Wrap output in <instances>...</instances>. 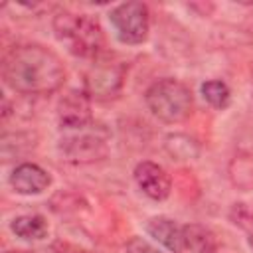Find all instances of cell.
Here are the masks:
<instances>
[{"label": "cell", "instance_id": "obj_16", "mask_svg": "<svg viewBox=\"0 0 253 253\" xmlns=\"http://www.w3.org/2000/svg\"><path fill=\"white\" fill-rule=\"evenodd\" d=\"M126 253H166V251H162L160 247L152 245L148 239L134 235V237H130L126 241Z\"/></svg>", "mask_w": 253, "mask_h": 253}, {"label": "cell", "instance_id": "obj_4", "mask_svg": "<svg viewBox=\"0 0 253 253\" xmlns=\"http://www.w3.org/2000/svg\"><path fill=\"white\" fill-rule=\"evenodd\" d=\"M109 130L103 125L91 123L81 128L63 130V136L59 138V152L73 164H91L109 154Z\"/></svg>", "mask_w": 253, "mask_h": 253}, {"label": "cell", "instance_id": "obj_15", "mask_svg": "<svg viewBox=\"0 0 253 253\" xmlns=\"http://www.w3.org/2000/svg\"><path fill=\"white\" fill-rule=\"evenodd\" d=\"M202 97L206 99L208 105H211L213 109H227L231 103V91L227 87L225 81L221 79H208L202 83Z\"/></svg>", "mask_w": 253, "mask_h": 253}, {"label": "cell", "instance_id": "obj_1", "mask_svg": "<svg viewBox=\"0 0 253 253\" xmlns=\"http://www.w3.org/2000/svg\"><path fill=\"white\" fill-rule=\"evenodd\" d=\"M2 79L20 95H51L65 83L61 57L42 43H22L2 59Z\"/></svg>", "mask_w": 253, "mask_h": 253}, {"label": "cell", "instance_id": "obj_10", "mask_svg": "<svg viewBox=\"0 0 253 253\" xmlns=\"http://www.w3.org/2000/svg\"><path fill=\"white\" fill-rule=\"evenodd\" d=\"M146 233L158 241L162 247H166L168 251L172 253H180L184 249V243H182V227L166 217V215H154L146 221Z\"/></svg>", "mask_w": 253, "mask_h": 253}, {"label": "cell", "instance_id": "obj_3", "mask_svg": "<svg viewBox=\"0 0 253 253\" xmlns=\"http://www.w3.org/2000/svg\"><path fill=\"white\" fill-rule=\"evenodd\" d=\"M144 103L148 111L166 125L184 123L192 115L194 107L192 91L174 77L154 81L144 93Z\"/></svg>", "mask_w": 253, "mask_h": 253}, {"label": "cell", "instance_id": "obj_8", "mask_svg": "<svg viewBox=\"0 0 253 253\" xmlns=\"http://www.w3.org/2000/svg\"><path fill=\"white\" fill-rule=\"evenodd\" d=\"M134 182L142 190L144 196L150 200H166L172 192V178L170 174L152 160H142L134 168Z\"/></svg>", "mask_w": 253, "mask_h": 253}, {"label": "cell", "instance_id": "obj_7", "mask_svg": "<svg viewBox=\"0 0 253 253\" xmlns=\"http://www.w3.org/2000/svg\"><path fill=\"white\" fill-rule=\"evenodd\" d=\"M57 121L61 130H71V128H81L93 123V113H91V97L85 91L71 89L67 91L57 105Z\"/></svg>", "mask_w": 253, "mask_h": 253}, {"label": "cell", "instance_id": "obj_5", "mask_svg": "<svg viewBox=\"0 0 253 253\" xmlns=\"http://www.w3.org/2000/svg\"><path fill=\"white\" fill-rule=\"evenodd\" d=\"M126 77V67L119 59L111 57H97L93 59V65L85 73V93L95 101H109L115 99Z\"/></svg>", "mask_w": 253, "mask_h": 253}, {"label": "cell", "instance_id": "obj_11", "mask_svg": "<svg viewBox=\"0 0 253 253\" xmlns=\"http://www.w3.org/2000/svg\"><path fill=\"white\" fill-rule=\"evenodd\" d=\"M182 243L190 253H215L217 237L215 233L202 223H186L182 225Z\"/></svg>", "mask_w": 253, "mask_h": 253}, {"label": "cell", "instance_id": "obj_14", "mask_svg": "<svg viewBox=\"0 0 253 253\" xmlns=\"http://www.w3.org/2000/svg\"><path fill=\"white\" fill-rule=\"evenodd\" d=\"M10 229L20 239L40 241L47 235V221H45V217H42L38 213H26V215L14 217L12 223H10Z\"/></svg>", "mask_w": 253, "mask_h": 253}, {"label": "cell", "instance_id": "obj_9", "mask_svg": "<svg viewBox=\"0 0 253 253\" xmlns=\"http://www.w3.org/2000/svg\"><path fill=\"white\" fill-rule=\"evenodd\" d=\"M51 184L49 172H45L42 166L34 162H22L18 164L10 174V186L16 194L22 196H38L45 192Z\"/></svg>", "mask_w": 253, "mask_h": 253}, {"label": "cell", "instance_id": "obj_2", "mask_svg": "<svg viewBox=\"0 0 253 253\" xmlns=\"http://www.w3.org/2000/svg\"><path fill=\"white\" fill-rule=\"evenodd\" d=\"M55 38L67 45V49L77 57L97 59L105 47V34L101 22L91 14L59 12L53 18Z\"/></svg>", "mask_w": 253, "mask_h": 253}, {"label": "cell", "instance_id": "obj_6", "mask_svg": "<svg viewBox=\"0 0 253 253\" xmlns=\"http://www.w3.org/2000/svg\"><path fill=\"white\" fill-rule=\"evenodd\" d=\"M109 20L117 38L123 43L136 45L148 38L150 12L148 6L142 2H123L115 6L109 14Z\"/></svg>", "mask_w": 253, "mask_h": 253}, {"label": "cell", "instance_id": "obj_19", "mask_svg": "<svg viewBox=\"0 0 253 253\" xmlns=\"http://www.w3.org/2000/svg\"><path fill=\"white\" fill-rule=\"evenodd\" d=\"M251 42H253V38H251Z\"/></svg>", "mask_w": 253, "mask_h": 253}, {"label": "cell", "instance_id": "obj_13", "mask_svg": "<svg viewBox=\"0 0 253 253\" xmlns=\"http://www.w3.org/2000/svg\"><path fill=\"white\" fill-rule=\"evenodd\" d=\"M164 150L174 160H194L200 156V142L184 132H170L164 138Z\"/></svg>", "mask_w": 253, "mask_h": 253}, {"label": "cell", "instance_id": "obj_17", "mask_svg": "<svg viewBox=\"0 0 253 253\" xmlns=\"http://www.w3.org/2000/svg\"><path fill=\"white\" fill-rule=\"evenodd\" d=\"M8 253H32V251H20V249H16V251H8Z\"/></svg>", "mask_w": 253, "mask_h": 253}, {"label": "cell", "instance_id": "obj_18", "mask_svg": "<svg viewBox=\"0 0 253 253\" xmlns=\"http://www.w3.org/2000/svg\"><path fill=\"white\" fill-rule=\"evenodd\" d=\"M251 77H253V65H251Z\"/></svg>", "mask_w": 253, "mask_h": 253}, {"label": "cell", "instance_id": "obj_12", "mask_svg": "<svg viewBox=\"0 0 253 253\" xmlns=\"http://www.w3.org/2000/svg\"><path fill=\"white\" fill-rule=\"evenodd\" d=\"M227 176H229V182L237 190H241V192L253 190V154H249V152H237L229 160Z\"/></svg>", "mask_w": 253, "mask_h": 253}]
</instances>
